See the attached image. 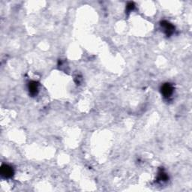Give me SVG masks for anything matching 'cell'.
I'll return each mask as SVG.
<instances>
[{"instance_id": "1", "label": "cell", "mask_w": 192, "mask_h": 192, "mask_svg": "<svg viewBox=\"0 0 192 192\" xmlns=\"http://www.w3.org/2000/svg\"><path fill=\"white\" fill-rule=\"evenodd\" d=\"M161 26L164 28V32H165L166 35L167 36L171 35L175 30V27L173 26L171 23L167 22V21H162V22H161Z\"/></svg>"}, {"instance_id": "2", "label": "cell", "mask_w": 192, "mask_h": 192, "mask_svg": "<svg viewBox=\"0 0 192 192\" xmlns=\"http://www.w3.org/2000/svg\"><path fill=\"white\" fill-rule=\"evenodd\" d=\"M1 173L5 178H10L14 175V170L11 167L4 164L1 167Z\"/></svg>"}, {"instance_id": "3", "label": "cell", "mask_w": 192, "mask_h": 192, "mask_svg": "<svg viewBox=\"0 0 192 192\" xmlns=\"http://www.w3.org/2000/svg\"><path fill=\"white\" fill-rule=\"evenodd\" d=\"M173 86H172L171 84H170V83H165V84H164L162 86V92L164 97H170V96L173 94Z\"/></svg>"}, {"instance_id": "4", "label": "cell", "mask_w": 192, "mask_h": 192, "mask_svg": "<svg viewBox=\"0 0 192 192\" xmlns=\"http://www.w3.org/2000/svg\"><path fill=\"white\" fill-rule=\"evenodd\" d=\"M29 90H30V93L32 95H35L39 91V84L38 83L32 81L29 85Z\"/></svg>"}, {"instance_id": "5", "label": "cell", "mask_w": 192, "mask_h": 192, "mask_svg": "<svg viewBox=\"0 0 192 192\" xmlns=\"http://www.w3.org/2000/svg\"><path fill=\"white\" fill-rule=\"evenodd\" d=\"M167 179H168L167 175L164 171H161L160 173H159V174H158V179H159V180L163 181V182H164V181L167 180Z\"/></svg>"}, {"instance_id": "6", "label": "cell", "mask_w": 192, "mask_h": 192, "mask_svg": "<svg viewBox=\"0 0 192 192\" xmlns=\"http://www.w3.org/2000/svg\"><path fill=\"white\" fill-rule=\"evenodd\" d=\"M134 8H135V4L133 2H129L127 5V9H128V11H131Z\"/></svg>"}]
</instances>
